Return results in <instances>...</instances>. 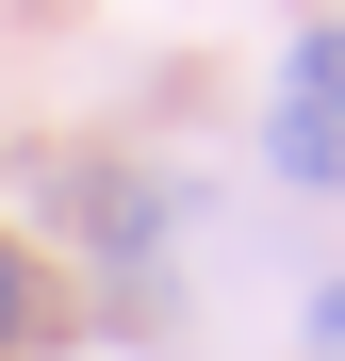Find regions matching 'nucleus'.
<instances>
[{
  "mask_svg": "<svg viewBox=\"0 0 345 361\" xmlns=\"http://www.w3.org/2000/svg\"><path fill=\"white\" fill-rule=\"evenodd\" d=\"M263 148H279V180H345V33H329V17L279 49V115H263Z\"/></svg>",
  "mask_w": 345,
  "mask_h": 361,
  "instance_id": "nucleus-1",
  "label": "nucleus"
},
{
  "mask_svg": "<svg viewBox=\"0 0 345 361\" xmlns=\"http://www.w3.org/2000/svg\"><path fill=\"white\" fill-rule=\"evenodd\" d=\"M17 345H49V263L0 230V361H17Z\"/></svg>",
  "mask_w": 345,
  "mask_h": 361,
  "instance_id": "nucleus-2",
  "label": "nucleus"
},
{
  "mask_svg": "<svg viewBox=\"0 0 345 361\" xmlns=\"http://www.w3.org/2000/svg\"><path fill=\"white\" fill-rule=\"evenodd\" d=\"M313 361H345V279H329V295H313Z\"/></svg>",
  "mask_w": 345,
  "mask_h": 361,
  "instance_id": "nucleus-3",
  "label": "nucleus"
}]
</instances>
